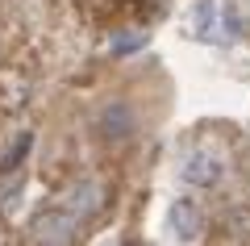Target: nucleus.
<instances>
[{"label":"nucleus","instance_id":"1a4fd4ad","mask_svg":"<svg viewBox=\"0 0 250 246\" xmlns=\"http://www.w3.org/2000/svg\"><path fill=\"white\" fill-rule=\"evenodd\" d=\"M217 29H221L225 42H233V38L246 34V17H242V9L233 4V0H225V9H221V25H217Z\"/></svg>","mask_w":250,"mask_h":246},{"label":"nucleus","instance_id":"20e7f679","mask_svg":"<svg viewBox=\"0 0 250 246\" xmlns=\"http://www.w3.org/2000/svg\"><path fill=\"white\" fill-rule=\"evenodd\" d=\"M134 113H129V109L121 105V100H117V105H108L104 113L96 117V134L104 142H121V138H129V134H134Z\"/></svg>","mask_w":250,"mask_h":246},{"label":"nucleus","instance_id":"f257e3e1","mask_svg":"<svg viewBox=\"0 0 250 246\" xmlns=\"http://www.w3.org/2000/svg\"><path fill=\"white\" fill-rule=\"evenodd\" d=\"M75 213L71 209H42L29 217V234L38 238V242H71L75 238Z\"/></svg>","mask_w":250,"mask_h":246},{"label":"nucleus","instance_id":"7ed1b4c3","mask_svg":"<svg viewBox=\"0 0 250 246\" xmlns=\"http://www.w3.org/2000/svg\"><path fill=\"white\" fill-rule=\"evenodd\" d=\"M167 229L175 238H184V242H192V238H200V229H205V213H200L196 201H171L167 209Z\"/></svg>","mask_w":250,"mask_h":246},{"label":"nucleus","instance_id":"f03ea898","mask_svg":"<svg viewBox=\"0 0 250 246\" xmlns=\"http://www.w3.org/2000/svg\"><path fill=\"white\" fill-rule=\"evenodd\" d=\"M221 176H225V163L213 150H192V155L184 158V179L192 188H213Z\"/></svg>","mask_w":250,"mask_h":246},{"label":"nucleus","instance_id":"6e6552de","mask_svg":"<svg viewBox=\"0 0 250 246\" xmlns=\"http://www.w3.org/2000/svg\"><path fill=\"white\" fill-rule=\"evenodd\" d=\"M67 201H71V213H75V217H88V213L100 204V184H75Z\"/></svg>","mask_w":250,"mask_h":246},{"label":"nucleus","instance_id":"423d86ee","mask_svg":"<svg viewBox=\"0 0 250 246\" xmlns=\"http://www.w3.org/2000/svg\"><path fill=\"white\" fill-rule=\"evenodd\" d=\"M146 42H150L146 29H121V34H113V42H108V54H113V59H129V54H142Z\"/></svg>","mask_w":250,"mask_h":246},{"label":"nucleus","instance_id":"9d476101","mask_svg":"<svg viewBox=\"0 0 250 246\" xmlns=\"http://www.w3.org/2000/svg\"><path fill=\"white\" fill-rule=\"evenodd\" d=\"M17 196H25V176H17V171H13V176L4 179V184H0V209H4V213H13Z\"/></svg>","mask_w":250,"mask_h":246},{"label":"nucleus","instance_id":"0eeeda50","mask_svg":"<svg viewBox=\"0 0 250 246\" xmlns=\"http://www.w3.org/2000/svg\"><path fill=\"white\" fill-rule=\"evenodd\" d=\"M29 150H34V134H17V142H13V146L4 150V158H0V176H13V171L25 163Z\"/></svg>","mask_w":250,"mask_h":246},{"label":"nucleus","instance_id":"39448f33","mask_svg":"<svg viewBox=\"0 0 250 246\" xmlns=\"http://www.w3.org/2000/svg\"><path fill=\"white\" fill-rule=\"evenodd\" d=\"M217 25H221V9H217V0H196V4H192V38L208 42Z\"/></svg>","mask_w":250,"mask_h":246}]
</instances>
